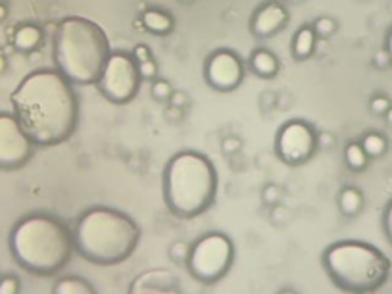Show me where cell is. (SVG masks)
Wrapping results in <instances>:
<instances>
[{"label":"cell","mask_w":392,"mask_h":294,"mask_svg":"<svg viewBox=\"0 0 392 294\" xmlns=\"http://www.w3.org/2000/svg\"><path fill=\"white\" fill-rule=\"evenodd\" d=\"M12 108L35 147H56L72 137L79 121V102L58 70H37L12 92Z\"/></svg>","instance_id":"obj_1"},{"label":"cell","mask_w":392,"mask_h":294,"mask_svg":"<svg viewBox=\"0 0 392 294\" xmlns=\"http://www.w3.org/2000/svg\"><path fill=\"white\" fill-rule=\"evenodd\" d=\"M138 240L137 221L108 206H92L83 211L73 227L75 252L96 266L110 267L125 262L137 250Z\"/></svg>","instance_id":"obj_2"},{"label":"cell","mask_w":392,"mask_h":294,"mask_svg":"<svg viewBox=\"0 0 392 294\" xmlns=\"http://www.w3.org/2000/svg\"><path fill=\"white\" fill-rule=\"evenodd\" d=\"M106 31L89 18L70 16L56 25L52 56L56 70L73 85H96L108 60Z\"/></svg>","instance_id":"obj_3"},{"label":"cell","mask_w":392,"mask_h":294,"mask_svg":"<svg viewBox=\"0 0 392 294\" xmlns=\"http://www.w3.org/2000/svg\"><path fill=\"white\" fill-rule=\"evenodd\" d=\"M10 252L29 273L54 275L68 266L75 252L73 233L52 216L33 213L12 229Z\"/></svg>","instance_id":"obj_4"},{"label":"cell","mask_w":392,"mask_h":294,"mask_svg":"<svg viewBox=\"0 0 392 294\" xmlns=\"http://www.w3.org/2000/svg\"><path fill=\"white\" fill-rule=\"evenodd\" d=\"M218 194V171L206 158L196 150L177 152L164 169V200L169 211L181 218L192 220L212 208Z\"/></svg>","instance_id":"obj_5"},{"label":"cell","mask_w":392,"mask_h":294,"mask_svg":"<svg viewBox=\"0 0 392 294\" xmlns=\"http://www.w3.org/2000/svg\"><path fill=\"white\" fill-rule=\"evenodd\" d=\"M323 269L347 293H373L386 283L391 260L362 240H337L323 250Z\"/></svg>","instance_id":"obj_6"},{"label":"cell","mask_w":392,"mask_h":294,"mask_svg":"<svg viewBox=\"0 0 392 294\" xmlns=\"http://www.w3.org/2000/svg\"><path fill=\"white\" fill-rule=\"evenodd\" d=\"M235 262V244L225 233L210 231L194 240L187 258V269L202 285H216Z\"/></svg>","instance_id":"obj_7"},{"label":"cell","mask_w":392,"mask_h":294,"mask_svg":"<svg viewBox=\"0 0 392 294\" xmlns=\"http://www.w3.org/2000/svg\"><path fill=\"white\" fill-rule=\"evenodd\" d=\"M143 77L133 52L112 50L104 64L96 87L101 94L112 104H127L138 94Z\"/></svg>","instance_id":"obj_8"},{"label":"cell","mask_w":392,"mask_h":294,"mask_svg":"<svg viewBox=\"0 0 392 294\" xmlns=\"http://www.w3.org/2000/svg\"><path fill=\"white\" fill-rule=\"evenodd\" d=\"M320 150V133L308 121H285L275 135V154L287 166H304Z\"/></svg>","instance_id":"obj_9"},{"label":"cell","mask_w":392,"mask_h":294,"mask_svg":"<svg viewBox=\"0 0 392 294\" xmlns=\"http://www.w3.org/2000/svg\"><path fill=\"white\" fill-rule=\"evenodd\" d=\"M33 140L19 125L14 114H0V167L18 169L25 166L33 154Z\"/></svg>","instance_id":"obj_10"},{"label":"cell","mask_w":392,"mask_h":294,"mask_svg":"<svg viewBox=\"0 0 392 294\" xmlns=\"http://www.w3.org/2000/svg\"><path fill=\"white\" fill-rule=\"evenodd\" d=\"M245 74L247 72L240 56L229 48L214 50L204 64V79L218 92L237 91L245 79Z\"/></svg>","instance_id":"obj_11"},{"label":"cell","mask_w":392,"mask_h":294,"mask_svg":"<svg viewBox=\"0 0 392 294\" xmlns=\"http://www.w3.org/2000/svg\"><path fill=\"white\" fill-rule=\"evenodd\" d=\"M289 10L281 2L271 0L256 10L250 19V33L256 39H271L279 35L289 23Z\"/></svg>","instance_id":"obj_12"},{"label":"cell","mask_w":392,"mask_h":294,"mask_svg":"<svg viewBox=\"0 0 392 294\" xmlns=\"http://www.w3.org/2000/svg\"><path fill=\"white\" fill-rule=\"evenodd\" d=\"M177 291V279L167 269H148L143 275H138L129 288V293L137 294H164Z\"/></svg>","instance_id":"obj_13"},{"label":"cell","mask_w":392,"mask_h":294,"mask_svg":"<svg viewBox=\"0 0 392 294\" xmlns=\"http://www.w3.org/2000/svg\"><path fill=\"white\" fill-rule=\"evenodd\" d=\"M141 23L143 28L152 33V35H158V37H165L174 31L175 21L172 18L169 12H165L162 8H146L141 16Z\"/></svg>","instance_id":"obj_14"},{"label":"cell","mask_w":392,"mask_h":294,"mask_svg":"<svg viewBox=\"0 0 392 294\" xmlns=\"http://www.w3.org/2000/svg\"><path fill=\"white\" fill-rule=\"evenodd\" d=\"M248 65L262 79H274L279 74V58L267 48H256L248 60Z\"/></svg>","instance_id":"obj_15"},{"label":"cell","mask_w":392,"mask_h":294,"mask_svg":"<svg viewBox=\"0 0 392 294\" xmlns=\"http://www.w3.org/2000/svg\"><path fill=\"white\" fill-rule=\"evenodd\" d=\"M316 46H318V35L311 25H302L294 37H292V45H291V52L294 60L298 62H304L311 58V54L316 52Z\"/></svg>","instance_id":"obj_16"},{"label":"cell","mask_w":392,"mask_h":294,"mask_svg":"<svg viewBox=\"0 0 392 294\" xmlns=\"http://www.w3.org/2000/svg\"><path fill=\"white\" fill-rule=\"evenodd\" d=\"M43 37H45V33L39 25H35V23H21L14 33V46L19 52L29 54V52H33L41 46Z\"/></svg>","instance_id":"obj_17"},{"label":"cell","mask_w":392,"mask_h":294,"mask_svg":"<svg viewBox=\"0 0 392 294\" xmlns=\"http://www.w3.org/2000/svg\"><path fill=\"white\" fill-rule=\"evenodd\" d=\"M338 208L344 216L354 218L364 210V194L360 193L356 187H344L338 194Z\"/></svg>","instance_id":"obj_18"},{"label":"cell","mask_w":392,"mask_h":294,"mask_svg":"<svg viewBox=\"0 0 392 294\" xmlns=\"http://www.w3.org/2000/svg\"><path fill=\"white\" fill-rule=\"evenodd\" d=\"M52 293L56 294H92L94 288L89 281L85 279H79V277H64L60 279L58 283L54 285V291Z\"/></svg>","instance_id":"obj_19"},{"label":"cell","mask_w":392,"mask_h":294,"mask_svg":"<svg viewBox=\"0 0 392 294\" xmlns=\"http://www.w3.org/2000/svg\"><path fill=\"white\" fill-rule=\"evenodd\" d=\"M344 160H347V166L352 171H364L367 167V162H369V156L365 154L362 143H350L344 148Z\"/></svg>","instance_id":"obj_20"},{"label":"cell","mask_w":392,"mask_h":294,"mask_svg":"<svg viewBox=\"0 0 392 294\" xmlns=\"http://www.w3.org/2000/svg\"><path fill=\"white\" fill-rule=\"evenodd\" d=\"M362 147H364L365 154L369 158H381L386 152V148H389V143H386V138L381 135V133H365L364 138H362Z\"/></svg>","instance_id":"obj_21"},{"label":"cell","mask_w":392,"mask_h":294,"mask_svg":"<svg viewBox=\"0 0 392 294\" xmlns=\"http://www.w3.org/2000/svg\"><path fill=\"white\" fill-rule=\"evenodd\" d=\"M311 28L316 31V35L318 39H329L335 35V31H337V21L333 18H327V16H323V18H318L313 23H311Z\"/></svg>","instance_id":"obj_22"},{"label":"cell","mask_w":392,"mask_h":294,"mask_svg":"<svg viewBox=\"0 0 392 294\" xmlns=\"http://www.w3.org/2000/svg\"><path fill=\"white\" fill-rule=\"evenodd\" d=\"M150 94H152V98L160 102L169 101V96L174 94V87L165 79H154L150 85Z\"/></svg>","instance_id":"obj_23"},{"label":"cell","mask_w":392,"mask_h":294,"mask_svg":"<svg viewBox=\"0 0 392 294\" xmlns=\"http://www.w3.org/2000/svg\"><path fill=\"white\" fill-rule=\"evenodd\" d=\"M138 64V74L143 77V81H154L158 77V65H156L154 58H146L143 62H137Z\"/></svg>","instance_id":"obj_24"},{"label":"cell","mask_w":392,"mask_h":294,"mask_svg":"<svg viewBox=\"0 0 392 294\" xmlns=\"http://www.w3.org/2000/svg\"><path fill=\"white\" fill-rule=\"evenodd\" d=\"M189 250H191V244L177 240V242H174V244L169 246V258H172L174 262H177V264L187 262V258H189Z\"/></svg>","instance_id":"obj_25"},{"label":"cell","mask_w":392,"mask_h":294,"mask_svg":"<svg viewBox=\"0 0 392 294\" xmlns=\"http://www.w3.org/2000/svg\"><path fill=\"white\" fill-rule=\"evenodd\" d=\"M391 106H392L391 101H389L386 96H373L371 102H369V110L373 112L375 116H384Z\"/></svg>","instance_id":"obj_26"},{"label":"cell","mask_w":392,"mask_h":294,"mask_svg":"<svg viewBox=\"0 0 392 294\" xmlns=\"http://www.w3.org/2000/svg\"><path fill=\"white\" fill-rule=\"evenodd\" d=\"M262 196H264V202L267 206H275V204L279 202V198H281V189L277 185H267Z\"/></svg>","instance_id":"obj_27"},{"label":"cell","mask_w":392,"mask_h":294,"mask_svg":"<svg viewBox=\"0 0 392 294\" xmlns=\"http://www.w3.org/2000/svg\"><path fill=\"white\" fill-rule=\"evenodd\" d=\"M19 291L18 279L16 277H6L0 281V294H14Z\"/></svg>","instance_id":"obj_28"},{"label":"cell","mask_w":392,"mask_h":294,"mask_svg":"<svg viewBox=\"0 0 392 294\" xmlns=\"http://www.w3.org/2000/svg\"><path fill=\"white\" fill-rule=\"evenodd\" d=\"M383 231L384 235H386V239L391 240L392 244V200L389 202V206H386V210L383 213Z\"/></svg>","instance_id":"obj_29"},{"label":"cell","mask_w":392,"mask_h":294,"mask_svg":"<svg viewBox=\"0 0 392 294\" xmlns=\"http://www.w3.org/2000/svg\"><path fill=\"white\" fill-rule=\"evenodd\" d=\"M373 64L375 67H379V70H384V67H389V65L392 64L391 54L386 52V48H384V50H379V52L373 56Z\"/></svg>","instance_id":"obj_30"},{"label":"cell","mask_w":392,"mask_h":294,"mask_svg":"<svg viewBox=\"0 0 392 294\" xmlns=\"http://www.w3.org/2000/svg\"><path fill=\"white\" fill-rule=\"evenodd\" d=\"M133 56H135L137 62H143L146 58H152V50L146 45H137L135 46V50H133Z\"/></svg>","instance_id":"obj_31"},{"label":"cell","mask_w":392,"mask_h":294,"mask_svg":"<svg viewBox=\"0 0 392 294\" xmlns=\"http://www.w3.org/2000/svg\"><path fill=\"white\" fill-rule=\"evenodd\" d=\"M169 102H172V106L174 108H181V106H185L187 104V94L185 92H175L169 96Z\"/></svg>","instance_id":"obj_32"},{"label":"cell","mask_w":392,"mask_h":294,"mask_svg":"<svg viewBox=\"0 0 392 294\" xmlns=\"http://www.w3.org/2000/svg\"><path fill=\"white\" fill-rule=\"evenodd\" d=\"M238 148H240V143H238L237 138H225L223 140V150L225 152H235Z\"/></svg>","instance_id":"obj_33"},{"label":"cell","mask_w":392,"mask_h":294,"mask_svg":"<svg viewBox=\"0 0 392 294\" xmlns=\"http://www.w3.org/2000/svg\"><path fill=\"white\" fill-rule=\"evenodd\" d=\"M386 52L391 54V60H392V29H391V33H389V37H386Z\"/></svg>","instance_id":"obj_34"},{"label":"cell","mask_w":392,"mask_h":294,"mask_svg":"<svg viewBox=\"0 0 392 294\" xmlns=\"http://www.w3.org/2000/svg\"><path fill=\"white\" fill-rule=\"evenodd\" d=\"M8 16V10H6V6L4 4H0V21H4V18Z\"/></svg>","instance_id":"obj_35"},{"label":"cell","mask_w":392,"mask_h":294,"mask_svg":"<svg viewBox=\"0 0 392 294\" xmlns=\"http://www.w3.org/2000/svg\"><path fill=\"white\" fill-rule=\"evenodd\" d=\"M6 70V58L0 54V72H4Z\"/></svg>","instance_id":"obj_36"},{"label":"cell","mask_w":392,"mask_h":294,"mask_svg":"<svg viewBox=\"0 0 392 294\" xmlns=\"http://www.w3.org/2000/svg\"><path fill=\"white\" fill-rule=\"evenodd\" d=\"M384 118H386V121H389V123H391V125H392V106H391V108H389V112L384 114Z\"/></svg>","instance_id":"obj_37"},{"label":"cell","mask_w":392,"mask_h":294,"mask_svg":"<svg viewBox=\"0 0 392 294\" xmlns=\"http://www.w3.org/2000/svg\"><path fill=\"white\" fill-rule=\"evenodd\" d=\"M289 2H292V4H300V2H304V0H289Z\"/></svg>","instance_id":"obj_38"},{"label":"cell","mask_w":392,"mask_h":294,"mask_svg":"<svg viewBox=\"0 0 392 294\" xmlns=\"http://www.w3.org/2000/svg\"><path fill=\"white\" fill-rule=\"evenodd\" d=\"M181 2H185V4H189V2H192V0H181Z\"/></svg>","instance_id":"obj_39"}]
</instances>
